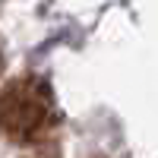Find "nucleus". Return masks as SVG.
<instances>
[{
  "mask_svg": "<svg viewBox=\"0 0 158 158\" xmlns=\"http://www.w3.org/2000/svg\"><path fill=\"white\" fill-rule=\"evenodd\" d=\"M54 127V98L44 79L19 76L0 92V133L10 142L29 146L48 136Z\"/></svg>",
  "mask_w": 158,
  "mask_h": 158,
  "instance_id": "1",
  "label": "nucleus"
}]
</instances>
